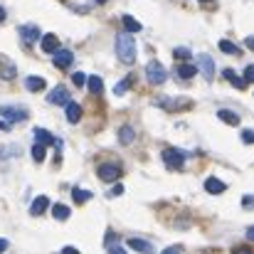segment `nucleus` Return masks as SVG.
<instances>
[{
    "label": "nucleus",
    "instance_id": "f257e3e1",
    "mask_svg": "<svg viewBox=\"0 0 254 254\" xmlns=\"http://www.w3.org/2000/svg\"><path fill=\"white\" fill-rule=\"evenodd\" d=\"M114 47H116V57H119L124 64L136 62V40H133L131 32H121V35H116Z\"/></svg>",
    "mask_w": 254,
    "mask_h": 254
},
{
    "label": "nucleus",
    "instance_id": "f03ea898",
    "mask_svg": "<svg viewBox=\"0 0 254 254\" xmlns=\"http://www.w3.org/2000/svg\"><path fill=\"white\" fill-rule=\"evenodd\" d=\"M146 77H148V82L151 84H163L166 79H168V72H166V67L161 64V62H148L146 64Z\"/></svg>",
    "mask_w": 254,
    "mask_h": 254
},
{
    "label": "nucleus",
    "instance_id": "7ed1b4c3",
    "mask_svg": "<svg viewBox=\"0 0 254 254\" xmlns=\"http://www.w3.org/2000/svg\"><path fill=\"white\" fill-rule=\"evenodd\" d=\"M185 158H188V153H183V151H178V148H166L163 151V163L168 166V168H183V163H185Z\"/></svg>",
    "mask_w": 254,
    "mask_h": 254
},
{
    "label": "nucleus",
    "instance_id": "20e7f679",
    "mask_svg": "<svg viewBox=\"0 0 254 254\" xmlns=\"http://www.w3.org/2000/svg\"><path fill=\"white\" fill-rule=\"evenodd\" d=\"M0 116L7 124H15V121H25L27 119V111L25 109H17V106H0Z\"/></svg>",
    "mask_w": 254,
    "mask_h": 254
},
{
    "label": "nucleus",
    "instance_id": "39448f33",
    "mask_svg": "<svg viewBox=\"0 0 254 254\" xmlns=\"http://www.w3.org/2000/svg\"><path fill=\"white\" fill-rule=\"evenodd\" d=\"M17 35L22 37V42H25V45H32V42H37V40H40V35H42V32H40V27H37V25H20V27H17Z\"/></svg>",
    "mask_w": 254,
    "mask_h": 254
},
{
    "label": "nucleus",
    "instance_id": "423d86ee",
    "mask_svg": "<svg viewBox=\"0 0 254 254\" xmlns=\"http://www.w3.org/2000/svg\"><path fill=\"white\" fill-rule=\"evenodd\" d=\"M96 173H99V178H101V180H106V183H111V180H119V178H121V168H119L116 163H101Z\"/></svg>",
    "mask_w": 254,
    "mask_h": 254
},
{
    "label": "nucleus",
    "instance_id": "0eeeda50",
    "mask_svg": "<svg viewBox=\"0 0 254 254\" xmlns=\"http://www.w3.org/2000/svg\"><path fill=\"white\" fill-rule=\"evenodd\" d=\"M197 64H200V69H202V74H205L207 79L215 77V60H212L210 55H197Z\"/></svg>",
    "mask_w": 254,
    "mask_h": 254
},
{
    "label": "nucleus",
    "instance_id": "6e6552de",
    "mask_svg": "<svg viewBox=\"0 0 254 254\" xmlns=\"http://www.w3.org/2000/svg\"><path fill=\"white\" fill-rule=\"evenodd\" d=\"M52 55H55V67H62V69H64V67H69V64H72V60H74V55H72L69 50H60V47H57Z\"/></svg>",
    "mask_w": 254,
    "mask_h": 254
},
{
    "label": "nucleus",
    "instance_id": "1a4fd4ad",
    "mask_svg": "<svg viewBox=\"0 0 254 254\" xmlns=\"http://www.w3.org/2000/svg\"><path fill=\"white\" fill-rule=\"evenodd\" d=\"M47 101H50V104H57V106H60V104H67V101H69V91H67L64 86H55V89L50 91Z\"/></svg>",
    "mask_w": 254,
    "mask_h": 254
},
{
    "label": "nucleus",
    "instance_id": "9d476101",
    "mask_svg": "<svg viewBox=\"0 0 254 254\" xmlns=\"http://www.w3.org/2000/svg\"><path fill=\"white\" fill-rule=\"evenodd\" d=\"M128 247L141 254H153V245L146 242V240H138V237H131V240H128Z\"/></svg>",
    "mask_w": 254,
    "mask_h": 254
},
{
    "label": "nucleus",
    "instance_id": "9b49d317",
    "mask_svg": "<svg viewBox=\"0 0 254 254\" xmlns=\"http://www.w3.org/2000/svg\"><path fill=\"white\" fill-rule=\"evenodd\" d=\"M64 106H67V121H69V124H77V121L82 119V106H79L77 101H67Z\"/></svg>",
    "mask_w": 254,
    "mask_h": 254
},
{
    "label": "nucleus",
    "instance_id": "f8f14e48",
    "mask_svg": "<svg viewBox=\"0 0 254 254\" xmlns=\"http://www.w3.org/2000/svg\"><path fill=\"white\" fill-rule=\"evenodd\" d=\"M32 133H35V143H40V146H52V143L57 141V138H55L50 131H45V128H35Z\"/></svg>",
    "mask_w": 254,
    "mask_h": 254
},
{
    "label": "nucleus",
    "instance_id": "ddd939ff",
    "mask_svg": "<svg viewBox=\"0 0 254 254\" xmlns=\"http://www.w3.org/2000/svg\"><path fill=\"white\" fill-rule=\"evenodd\" d=\"M121 22H124V32H131V35H136V32H141V22L136 20V17H131V15H124L121 17Z\"/></svg>",
    "mask_w": 254,
    "mask_h": 254
},
{
    "label": "nucleus",
    "instance_id": "4468645a",
    "mask_svg": "<svg viewBox=\"0 0 254 254\" xmlns=\"http://www.w3.org/2000/svg\"><path fill=\"white\" fill-rule=\"evenodd\" d=\"M205 190L212 192V195H220V192L227 190V185H225L222 180H217V178H207V180H205Z\"/></svg>",
    "mask_w": 254,
    "mask_h": 254
},
{
    "label": "nucleus",
    "instance_id": "2eb2a0df",
    "mask_svg": "<svg viewBox=\"0 0 254 254\" xmlns=\"http://www.w3.org/2000/svg\"><path fill=\"white\" fill-rule=\"evenodd\" d=\"M217 119L225 121V124H230V126H237V124H240V116H237L235 111H230V109H220V111H217Z\"/></svg>",
    "mask_w": 254,
    "mask_h": 254
},
{
    "label": "nucleus",
    "instance_id": "dca6fc26",
    "mask_svg": "<svg viewBox=\"0 0 254 254\" xmlns=\"http://www.w3.org/2000/svg\"><path fill=\"white\" fill-rule=\"evenodd\" d=\"M47 207H50V200H47L45 195H40V197H35V200H32V207H30V212H32V215H42Z\"/></svg>",
    "mask_w": 254,
    "mask_h": 254
},
{
    "label": "nucleus",
    "instance_id": "f3484780",
    "mask_svg": "<svg viewBox=\"0 0 254 254\" xmlns=\"http://www.w3.org/2000/svg\"><path fill=\"white\" fill-rule=\"evenodd\" d=\"M40 45H42V50H45V52H50V55H52V52L60 47V40H57V35H45Z\"/></svg>",
    "mask_w": 254,
    "mask_h": 254
},
{
    "label": "nucleus",
    "instance_id": "a211bd4d",
    "mask_svg": "<svg viewBox=\"0 0 254 254\" xmlns=\"http://www.w3.org/2000/svg\"><path fill=\"white\" fill-rule=\"evenodd\" d=\"M133 138H136L133 128H131V126H121V131H119V141H121L124 146H128V143H131Z\"/></svg>",
    "mask_w": 254,
    "mask_h": 254
},
{
    "label": "nucleus",
    "instance_id": "6ab92c4d",
    "mask_svg": "<svg viewBox=\"0 0 254 254\" xmlns=\"http://www.w3.org/2000/svg\"><path fill=\"white\" fill-rule=\"evenodd\" d=\"M52 217L60 220V222L69 220V207H67V205H55V207H52Z\"/></svg>",
    "mask_w": 254,
    "mask_h": 254
},
{
    "label": "nucleus",
    "instance_id": "aec40b11",
    "mask_svg": "<svg viewBox=\"0 0 254 254\" xmlns=\"http://www.w3.org/2000/svg\"><path fill=\"white\" fill-rule=\"evenodd\" d=\"M86 86H89V91H91V94H101V91H104V82H101V77H89V79H86Z\"/></svg>",
    "mask_w": 254,
    "mask_h": 254
},
{
    "label": "nucleus",
    "instance_id": "412c9836",
    "mask_svg": "<svg viewBox=\"0 0 254 254\" xmlns=\"http://www.w3.org/2000/svg\"><path fill=\"white\" fill-rule=\"evenodd\" d=\"M25 86H27L30 91H40V89H45V79H42V77H27V79H25Z\"/></svg>",
    "mask_w": 254,
    "mask_h": 254
},
{
    "label": "nucleus",
    "instance_id": "4be33fe9",
    "mask_svg": "<svg viewBox=\"0 0 254 254\" xmlns=\"http://www.w3.org/2000/svg\"><path fill=\"white\" fill-rule=\"evenodd\" d=\"M72 197H74L77 205H82L86 200H91V192H89V190H82V188H74V190H72Z\"/></svg>",
    "mask_w": 254,
    "mask_h": 254
},
{
    "label": "nucleus",
    "instance_id": "5701e85b",
    "mask_svg": "<svg viewBox=\"0 0 254 254\" xmlns=\"http://www.w3.org/2000/svg\"><path fill=\"white\" fill-rule=\"evenodd\" d=\"M158 104H161V106H166V109H188V106H190V101H188V99H183V101H168V99H161Z\"/></svg>",
    "mask_w": 254,
    "mask_h": 254
},
{
    "label": "nucleus",
    "instance_id": "b1692460",
    "mask_svg": "<svg viewBox=\"0 0 254 254\" xmlns=\"http://www.w3.org/2000/svg\"><path fill=\"white\" fill-rule=\"evenodd\" d=\"M178 74H180L183 79H190V77L197 74V67H192V64H180V67H178Z\"/></svg>",
    "mask_w": 254,
    "mask_h": 254
},
{
    "label": "nucleus",
    "instance_id": "393cba45",
    "mask_svg": "<svg viewBox=\"0 0 254 254\" xmlns=\"http://www.w3.org/2000/svg\"><path fill=\"white\" fill-rule=\"evenodd\" d=\"M222 74H225V79H227V82H230V84H235V86H240V89H245V79H240V77H237V74H235V72H232V69H225V72H222Z\"/></svg>",
    "mask_w": 254,
    "mask_h": 254
},
{
    "label": "nucleus",
    "instance_id": "a878e982",
    "mask_svg": "<svg viewBox=\"0 0 254 254\" xmlns=\"http://www.w3.org/2000/svg\"><path fill=\"white\" fill-rule=\"evenodd\" d=\"M220 50H222V52H227V55H240V47H237V45H232L230 40H220Z\"/></svg>",
    "mask_w": 254,
    "mask_h": 254
},
{
    "label": "nucleus",
    "instance_id": "bb28decb",
    "mask_svg": "<svg viewBox=\"0 0 254 254\" xmlns=\"http://www.w3.org/2000/svg\"><path fill=\"white\" fill-rule=\"evenodd\" d=\"M128 86H131V77H126V79H121L119 84L114 86V94H116V96H124V94L128 91Z\"/></svg>",
    "mask_w": 254,
    "mask_h": 254
},
{
    "label": "nucleus",
    "instance_id": "cd10ccee",
    "mask_svg": "<svg viewBox=\"0 0 254 254\" xmlns=\"http://www.w3.org/2000/svg\"><path fill=\"white\" fill-rule=\"evenodd\" d=\"M32 158H35L37 163H42V161H45V146L35 143V146H32Z\"/></svg>",
    "mask_w": 254,
    "mask_h": 254
},
{
    "label": "nucleus",
    "instance_id": "c85d7f7f",
    "mask_svg": "<svg viewBox=\"0 0 254 254\" xmlns=\"http://www.w3.org/2000/svg\"><path fill=\"white\" fill-rule=\"evenodd\" d=\"M173 57H178V60H190L192 55H190L188 47H175V50H173Z\"/></svg>",
    "mask_w": 254,
    "mask_h": 254
},
{
    "label": "nucleus",
    "instance_id": "c756f323",
    "mask_svg": "<svg viewBox=\"0 0 254 254\" xmlns=\"http://www.w3.org/2000/svg\"><path fill=\"white\" fill-rule=\"evenodd\" d=\"M72 82H74L77 86H84L86 84V77L82 74V72H77V74H72Z\"/></svg>",
    "mask_w": 254,
    "mask_h": 254
},
{
    "label": "nucleus",
    "instance_id": "7c9ffc66",
    "mask_svg": "<svg viewBox=\"0 0 254 254\" xmlns=\"http://www.w3.org/2000/svg\"><path fill=\"white\" fill-rule=\"evenodd\" d=\"M242 141H245V143H252V141H254V131L245 128V131H242Z\"/></svg>",
    "mask_w": 254,
    "mask_h": 254
},
{
    "label": "nucleus",
    "instance_id": "2f4dec72",
    "mask_svg": "<svg viewBox=\"0 0 254 254\" xmlns=\"http://www.w3.org/2000/svg\"><path fill=\"white\" fill-rule=\"evenodd\" d=\"M252 79H254V67H252V64H250V67L245 69V84H250Z\"/></svg>",
    "mask_w": 254,
    "mask_h": 254
},
{
    "label": "nucleus",
    "instance_id": "473e14b6",
    "mask_svg": "<svg viewBox=\"0 0 254 254\" xmlns=\"http://www.w3.org/2000/svg\"><path fill=\"white\" fill-rule=\"evenodd\" d=\"M109 195H111V197H114V195H124V185H114Z\"/></svg>",
    "mask_w": 254,
    "mask_h": 254
},
{
    "label": "nucleus",
    "instance_id": "72a5a7b5",
    "mask_svg": "<svg viewBox=\"0 0 254 254\" xmlns=\"http://www.w3.org/2000/svg\"><path fill=\"white\" fill-rule=\"evenodd\" d=\"M109 254H126V250L116 245V247H109Z\"/></svg>",
    "mask_w": 254,
    "mask_h": 254
},
{
    "label": "nucleus",
    "instance_id": "f704fd0d",
    "mask_svg": "<svg viewBox=\"0 0 254 254\" xmlns=\"http://www.w3.org/2000/svg\"><path fill=\"white\" fill-rule=\"evenodd\" d=\"M62 254H79V250H77V247H64Z\"/></svg>",
    "mask_w": 254,
    "mask_h": 254
},
{
    "label": "nucleus",
    "instance_id": "c9c22d12",
    "mask_svg": "<svg viewBox=\"0 0 254 254\" xmlns=\"http://www.w3.org/2000/svg\"><path fill=\"white\" fill-rule=\"evenodd\" d=\"M163 254H180V247H168Z\"/></svg>",
    "mask_w": 254,
    "mask_h": 254
},
{
    "label": "nucleus",
    "instance_id": "e433bc0d",
    "mask_svg": "<svg viewBox=\"0 0 254 254\" xmlns=\"http://www.w3.org/2000/svg\"><path fill=\"white\" fill-rule=\"evenodd\" d=\"M5 250H7V240H0V254L5 252Z\"/></svg>",
    "mask_w": 254,
    "mask_h": 254
},
{
    "label": "nucleus",
    "instance_id": "4c0bfd02",
    "mask_svg": "<svg viewBox=\"0 0 254 254\" xmlns=\"http://www.w3.org/2000/svg\"><path fill=\"white\" fill-rule=\"evenodd\" d=\"M232 254H252V252H250L247 247H242V250H235V252H232Z\"/></svg>",
    "mask_w": 254,
    "mask_h": 254
},
{
    "label": "nucleus",
    "instance_id": "58836bf2",
    "mask_svg": "<svg viewBox=\"0 0 254 254\" xmlns=\"http://www.w3.org/2000/svg\"><path fill=\"white\" fill-rule=\"evenodd\" d=\"M2 20H5V10L0 7V22H2Z\"/></svg>",
    "mask_w": 254,
    "mask_h": 254
},
{
    "label": "nucleus",
    "instance_id": "ea45409f",
    "mask_svg": "<svg viewBox=\"0 0 254 254\" xmlns=\"http://www.w3.org/2000/svg\"><path fill=\"white\" fill-rule=\"evenodd\" d=\"M200 2H210V0H200Z\"/></svg>",
    "mask_w": 254,
    "mask_h": 254
},
{
    "label": "nucleus",
    "instance_id": "a19ab883",
    "mask_svg": "<svg viewBox=\"0 0 254 254\" xmlns=\"http://www.w3.org/2000/svg\"><path fill=\"white\" fill-rule=\"evenodd\" d=\"M96 2H106V0H96Z\"/></svg>",
    "mask_w": 254,
    "mask_h": 254
}]
</instances>
